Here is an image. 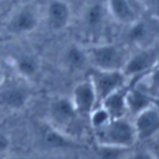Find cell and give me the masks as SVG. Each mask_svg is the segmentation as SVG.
<instances>
[{"instance_id":"18","label":"cell","mask_w":159,"mask_h":159,"mask_svg":"<svg viewBox=\"0 0 159 159\" xmlns=\"http://www.w3.org/2000/svg\"><path fill=\"white\" fill-rule=\"evenodd\" d=\"M127 91H128V84L124 86L123 88L111 93L108 97H106L99 103V106H102L108 112V114L111 116L112 119L128 117V113H127Z\"/></svg>"},{"instance_id":"23","label":"cell","mask_w":159,"mask_h":159,"mask_svg":"<svg viewBox=\"0 0 159 159\" xmlns=\"http://www.w3.org/2000/svg\"><path fill=\"white\" fill-rule=\"evenodd\" d=\"M125 159H154V158L148 149H142V150L132 152L128 157H125Z\"/></svg>"},{"instance_id":"22","label":"cell","mask_w":159,"mask_h":159,"mask_svg":"<svg viewBox=\"0 0 159 159\" xmlns=\"http://www.w3.org/2000/svg\"><path fill=\"white\" fill-rule=\"evenodd\" d=\"M10 148H11V138H10V135L6 132L0 130V159H4V158H6L9 155Z\"/></svg>"},{"instance_id":"26","label":"cell","mask_w":159,"mask_h":159,"mask_svg":"<svg viewBox=\"0 0 159 159\" xmlns=\"http://www.w3.org/2000/svg\"><path fill=\"white\" fill-rule=\"evenodd\" d=\"M4 159H22V158H17V157H10V155H7V157L4 158Z\"/></svg>"},{"instance_id":"12","label":"cell","mask_w":159,"mask_h":159,"mask_svg":"<svg viewBox=\"0 0 159 159\" xmlns=\"http://www.w3.org/2000/svg\"><path fill=\"white\" fill-rule=\"evenodd\" d=\"M43 17L51 31H63L72 22V7L66 0H50L45 7Z\"/></svg>"},{"instance_id":"17","label":"cell","mask_w":159,"mask_h":159,"mask_svg":"<svg viewBox=\"0 0 159 159\" xmlns=\"http://www.w3.org/2000/svg\"><path fill=\"white\" fill-rule=\"evenodd\" d=\"M37 142L40 148L43 150H58L75 145L76 140L66 137L52 128L48 123L43 122L37 128Z\"/></svg>"},{"instance_id":"2","label":"cell","mask_w":159,"mask_h":159,"mask_svg":"<svg viewBox=\"0 0 159 159\" xmlns=\"http://www.w3.org/2000/svg\"><path fill=\"white\" fill-rule=\"evenodd\" d=\"M82 119L83 117L77 113L70 97L57 96L48 103L45 122L60 133L76 140L83 132Z\"/></svg>"},{"instance_id":"16","label":"cell","mask_w":159,"mask_h":159,"mask_svg":"<svg viewBox=\"0 0 159 159\" xmlns=\"http://www.w3.org/2000/svg\"><path fill=\"white\" fill-rule=\"evenodd\" d=\"M15 75L31 82L39 77L42 68L41 58L34 52H20L11 58Z\"/></svg>"},{"instance_id":"8","label":"cell","mask_w":159,"mask_h":159,"mask_svg":"<svg viewBox=\"0 0 159 159\" xmlns=\"http://www.w3.org/2000/svg\"><path fill=\"white\" fill-rule=\"evenodd\" d=\"M159 60V43L132 50L129 57L122 70L129 82L144 77Z\"/></svg>"},{"instance_id":"24","label":"cell","mask_w":159,"mask_h":159,"mask_svg":"<svg viewBox=\"0 0 159 159\" xmlns=\"http://www.w3.org/2000/svg\"><path fill=\"white\" fill-rule=\"evenodd\" d=\"M148 150L150 152L154 159H159V139L153 140L150 143V147H148Z\"/></svg>"},{"instance_id":"19","label":"cell","mask_w":159,"mask_h":159,"mask_svg":"<svg viewBox=\"0 0 159 159\" xmlns=\"http://www.w3.org/2000/svg\"><path fill=\"white\" fill-rule=\"evenodd\" d=\"M137 82L140 83L157 99V102H159V60L157 61L154 67L144 77L137 80Z\"/></svg>"},{"instance_id":"10","label":"cell","mask_w":159,"mask_h":159,"mask_svg":"<svg viewBox=\"0 0 159 159\" xmlns=\"http://www.w3.org/2000/svg\"><path fill=\"white\" fill-rule=\"evenodd\" d=\"M137 142H149L159 137V106L158 103L142 111L132 119Z\"/></svg>"},{"instance_id":"27","label":"cell","mask_w":159,"mask_h":159,"mask_svg":"<svg viewBox=\"0 0 159 159\" xmlns=\"http://www.w3.org/2000/svg\"><path fill=\"white\" fill-rule=\"evenodd\" d=\"M0 6H1V0H0Z\"/></svg>"},{"instance_id":"7","label":"cell","mask_w":159,"mask_h":159,"mask_svg":"<svg viewBox=\"0 0 159 159\" xmlns=\"http://www.w3.org/2000/svg\"><path fill=\"white\" fill-rule=\"evenodd\" d=\"M41 19L42 12L39 4L25 2L9 14L5 21V27L6 31L14 36H25L37 30Z\"/></svg>"},{"instance_id":"21","label":"cell","mask_w":159,"mask_h":159,"mask_svg":"<svg viewBox=\"0 0 159 159\" xmlns=\"http://www.w3.org/2000/svg\"><path fill=\"white\" fill-rule=\"evenodd\" d=\"M144 11L159 19V0H138Z\"/></svg>"},{"instance_id":"15","label":"cell","mask_w":159,"mask_h":159,"mask_svg":"<svg viewBox=\"0 0 159 159\" xmlns=\"http://www.w3.org/2000/svg\"><path fill=\"white\" fill-rule=\"evenodd\" d=\"M157 99L137 81L128 83L127 91V113L132 118L142 111L155 104Z\"/></svg>"},{"instance_id":"3","label":"cell","mask_w":159,"mask_h":159,"mask_svg":"<svg viewBox=\"0 0 159 159\" xmlns=\"http://www.w3.org/2000/svg\"><path fill=\"white\" fill-rule=\"evenodd\" d=\"M91 70L122 71L132 50L122 42L103 41L84 45Z\"/></svg>"},{"instance_id":"25","label":"cell","mask_w":159,"mask_h":159,"mask_svg":"<svg viewBox=\"0 0 159 159\" xmlns=\"http://www.w3.org/2000/svg\"><path fill=\"white\" fill-rule=\"evenodd\" d=\"M4 77H5V73H4V71H2V68H1V66H0V82L2 81Z\"/></svg>"},{"instance_id":"20","label":"cell","mask_w":159,"mask_h":159,"mask_svg":"<svg viewBox=\"0 0 159 159\" xmlns=\"http://www.w3.org/2000/svg\"><path fill=\"white\" fill-rule=\"evenodd\" d=\"M88 118V123H89V128L96 132L98 129H101L102 127H104L112 118L108 114V112L102 107V106H97L87 117Z\"/></svg>"},{"instance_id":"1","label":"cell","mask_w":159,"mask_h":159,"mask_svg":"<svg viewBox=\"0 0 159 159\" xmlns=\"http://www.w3.org/2000/svg\"><path fill=\"white\" fill-rule=\"evenodd\" d=\"M113 22L106 0H87L80 11V31L87 45L106 40L107 31Z\"/></svg>"},{"instance_id":"5","label":"cell","mask_w":159,"mask_h":159,"mask_svg":"<svg viewBox=\"0 0 159 159\" xmlns=\"http://www.w3.org/2000/svg\"><path fill=\"white\" fill-rule=\"evenodd\" d=\"M124 27L125 31L120 42L129 50L149 47L159 43V19L147 12L137 21Z\"/></svg>"},{"instance_id":"11","label":"cell","mask_w":159,"mask_h":159,"mask_svg":"<svg viewBox=\"0 0 159 159\" xmlns=\"http://www.w3.org/2000/svg\"><path fill=\"white\" fill-rule=\"evenodd\" d=\"M113 22L128 26L145 14L138 0H106Z\"/></svg>"},{"instance_id":"13","label":"cell","mask_w":159,"mask_h":159,"mask_svg":"<svg viewBox=\"0 0 159 159\" xmlns=\"http://www.w3.org/2000/svg\"><path fill=\"white\" fill-rule=\"evenodd\" d=\"M70 98L77 113L83 118L88 117L89 113L98 106L97 94L88 77L86 80L80 81L73 87Z\"/></svg>"},{"instance_id":"4","label":"cell","mask_w":159,"mask_h":159,"mask_svg":"<svg viewBox=\"0 0 159 159\" xmlns=\"http://www.w3.org/2000/svg\"><path fill=\"white\" fill-rule=\"evenodd\" d=\"M94 140L99 148L124 150L137 142L132 120L128 117L111 119L104 127L93 132Z\"/></svg>"},{"instance_id":"14","label":"cell","mask_w":159,"mask_h":159,"mask_svg":"<svg viewBox=\"0 0 159 159\" xmlns=\"http://www.w3.org/2000/svg\"><path fill=\"white\" fill-rule=\"evenodd\" d=\"M60 61L62 67L70 72H80L89 67L86 47L78 42L67 43L61 51Z\"/></svg>"},{"instance_id":"6","label":"cell","mask_w":159,"mask_h":159,"mask_svg":"<svg viewBox=\"0 0 159 159\" xmlns=\"http://www.w3.org/2000/svg\"><path fill=\"white\" fill-rule=\"evenodd\" d=\"M32 96L31 82L19 76H5L0 82V108L10 112L21 111Z\"/></svg>"},{"instance_id":"9","label":"cell","mask_w":159,"mask_h":159,"mask_svg":"<svg viewBox=\"0 0 159 159\" xmlns=\"http://www.w3.org/2000/svg\"><path fill=\"white\" fill-rule=\"evenodd\" d=\"M88 78L97 94L98 104L108 97L111 93L123 88L129 83L128 78L122 71H106V70H91Z\"/></svg>"}]
</instances>
